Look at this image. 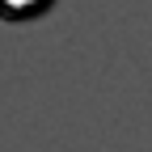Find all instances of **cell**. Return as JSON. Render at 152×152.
Listing matches in <instances>:
<instances>
[{
	"label": "cell",
	"instance_id": "6da1fadb",
	"mask_svg": "<svg viewBox=\"0 0 152 152\" xmlns=\"http://www.w3.org/2000/svg\"><path fill=\"white\" fill-rule=\"evenodd\" d=\"M42 4H47V0H0V13H4V17H30Z\"/></svg>",
	"mask_w": 152,
	"mask_h": 152
}]
</instances>
